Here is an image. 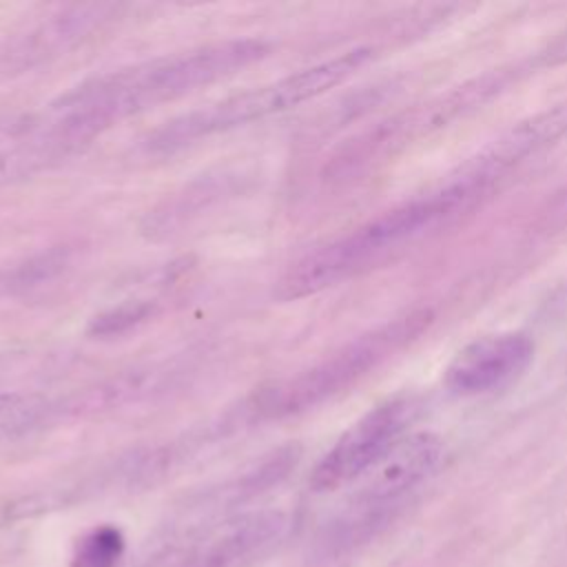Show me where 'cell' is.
<instances>
[{
	"instance_id": "cell-1",
	"label": "cell",
	"mask_w": 567,
	"mask_h": 567,
	"mask_svg": "<svg viewBox=\"0 0 567 567\" xmlns=\"http://www.w3.org/2000/svg\"><path fill=\"white\" fill-rule=\"evenodd\" d=\"M266 53L268 44L261 40H226L109 73L64 95L53 106V128L66 137L91 135L126 115L235 75Z\"/></svg>"
},
{
	"instance_id": "cell-2",
	"label": "cell",
	"mask_w": 567,
	"mask_h": 567,
	"mask_svg": "<svg viewBox=\"0 0 567 567\" xmlns=\"http://www.w3.org/2000/svg\"><path fill=\"white\" fill-rule=\"evenodd\" d=\"M476 204H481L476 193L447 179L441 188L403 202L357 230L306 252L284 272L275 295L290 301L326 290L381 261L399 246L445 226Z\"/></svg>"
},
{
	"instance_id": "cell-3",
	"label": "cell",
	"mask_w": 567,
	"mask_h": 567,
	"mask_svg": "<svg viewBox=\"0 0 567 567\" xmlns=\"http://www.w3.org/2000/svg\"><path fill=\"white\" fill-rule=\"evenodd\" d=\"M372 53L374 51L370 47H357L337 58L323 60L315 66L286 75L277 82L230 95L221 102H215L199 111L182 115L155 133L153 146L171 151V148L190 144L195 140L224 133V131L284 113L288 109H295L303 102L319 97L321 93L330 91L343 80H348L354 71H359L372 58Z\"/></svg>"
},
{
	"instance_id": "cell-4",
	"label": "cell",
	"mask_w": 567,
	"mask_h": 567,
	"mask_svg": "<svg viewBox=\"0 0 567 567\" xmlns=\"http://www.w3.org/2000/svg\"><path fill=\"white\" fill-rule=\"evenodd\" d=\"M432 319V310L414 308L372 332L361 334L326 361L264 388L255 396V412L266 419H284L332 399L374 370L381 361L419 339Z\"/></svg>"
},
{
	"instance_id": "cell-5",
	"label": "cell",
	"mask_w": 567,
	"mask_h": 567,
	"mask_svg": "<svg viewBox=\"0 0 567 567\" xmlns=\"http://www.w3.org/2000/svg\"><path fill=\"white\" fill-rule=\"evenodd\" d=\"M523 66L494 69L478 78H472L447 93H441L432 100H425L416 106H410L370 131L361 133L357 140H350L348 146L332 159L328 173L332 179H354L374 171L377 166L392 159L396 153L408 148L412 142L427 137L458 117L470 115L481 109L485 102L503 93L516 78Z\"/></svg>"
},
{
	"instance_id": "cell-6",
	"label": "cell",
	"mask_w": 567,
	"mask_h": 567,
	"mask_svg": "<svg viewBox=\"0 0 567 567\" xmlns=\"http://www.w3.org/2000/svg\"><path fill=\"white\" fill-rule=\"evenodd\" d=\"M445 445L432 432L403 436L370 472L354 492L350 509L337 525V543L368 534L403 496L430 478L443 463Z\"/></svg>"
},
{
	"instance_id": "cell-7",
	"label": "cell",
	"mask_w": 567,
	"mask_h": 567,
	"mask_svg": "<svg viewBox=\"0 0 567 567\" xmlns=\"http://www.w3.org/2000/svg\"><path fill=\"white\" fill-rule=\"evenodd\" d=\"M416 416V401L396 396L354 421L317 463L310 485L317 492L343 487L370 472L401 439Z\"/></svg>"
},
{
	"instance_id": "cell-8",
	"label": "cell",
	"mask_w": 567,
	"mask_h": 567,
	"mask_svg": "<svg viewBox=\"0 0 567 567\" xmlns=\"http://www.w3.org/2000/svg\"><path fill=\"white\" fill-rule=\"evenodd\" d=\"M563 135H567V102L554 104L551 109L516 122L463 166H458L452 177L489 195L496 182L503 179L514 166L540 153Z\"/></svg>"
},
{
	"instance_id": "cell-9",
	"label": "cell",
	"mask_w": 567,
	"mask_h": 567,
	"mask_svg": "<svg viewBox=\"0 0 567 567\" xmlns=\"http://www.w3.org/2000/svg\"><path fill=\"white\" fill-rule=\"evenodd\" d=\"M534 341L523 332L478 337L461 348L445 370V388L458 396H476L512 383L529 365Z\"/></svg>"
},
{
	"instance_id": "cell-10",
	"label": "cell",
	"mask_w": 567,
	"mask_h": 567,
	"mask_svg": "<svg viewBox=\"0 0 567 567\" xmlns=\"http://www.w3.org/2000/svg\"><path fill=\"white\" fill-rule=\"evenodd\" d=\"M281 512H255L224 523L173 567H252L284 536Z\"/></svg>"
},
{
	"instance_id": "cell-11",
	"label": "cell",
	"mask_w": 567,
	"mask_h": 567,
	"mask_svg": "<svg viewBox=\"0 0 567 567\" xmlns=\"http://www.w3.org/2000/svg\"><path fill=\"white\" fill-rule=\"evenodd\" d=\"M44 403L24 394H0V443L27 434L42 419Z\"/></svg>"
},
{
	"instance_id": "cell-12",
	"label": "cell",
	"mask_w": 567,
	"mask_h": 567,
	"mask_svg": "<svg viewBox=\"0 0 567 567\" xmlns=\"http://www.w3.org/2000/svg\"><path fill=\"white\" fill-rule=\"evenodd\" d=\"M120 556V538L111 529L93 532L75 556L78 567H111Z\"/></svg>"
},
{
	"instance_id": "cell-13",
	"label": "cell",
	"mask_w": 567,
	"mask_h": 567,
	"mask_svg": "<svg viewBox=\"0 0 567 567\" xmlns=\"http://www.w3.org/2000/svg\"><path fill=\"white\" fill-rule=\"evenodd\" d=\"M148 312H151L148 303H142V301L124 303L120 308H113V310L95 317L91 332H95V334H113L115 332L117 334V332L135 326L137 321H142Z\"/></svg>"
},
{
	"instance_id": "cell-14",
	"label": "cell",
	"mask_w": 567,
	"mask_h": 567,
	"mask_svg": "<svg viewBox=\"0 0 567 567\" xmlns=\"http://www.w3.org/2000/svg\"><path fill=\"white\" fill-rule=\"evenodd\" d=\"M567 62V33L558 35L545 51L534 58V66H554Z\"/></svg>"
}]
</instances>
